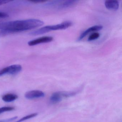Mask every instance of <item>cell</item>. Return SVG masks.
<instances>
[{"label": "cell", "mask_w": 122, "mask_h": 122, "mask_svg": "<svg viewBox=\"0 0 122 122\" xmlns=\"http://www.w3.org/2000/svg\"><path fill=\"white\" fill-rule=\"evenodd\" d=\"M44 25L37 19L15 20L0 23V37L8 35L37 28Z\"/></svg>", "instance_id": "1"}, {"label": "cell", "mask_w": 122, "mask_h": 122, "mask_svg": "<svg viewBox=\"0 0 122 122\" xmlns=\"http://www.w3.org/2000/svg\"><path fill=\"white\" fill-rule=\"evenodd\" d=\"M72 25V22L69 21H65L60 24L55 25L45 26L37 30L31 32L30 33V35L32 36L39 35L45 34L52 30H65L71 27Z\"/></svg>", "instance_id": "2"}, {"label": "cell", "mask_w": 122, "mask_h": 122, "mask_svg": "<svg viewBox=\"0 0 122 122\" xmlns=\"http://www.w3.org/2000/svg\"><path fill=\"white\" fill-rule=\"evenodd\" d=\"M22 66L14 65L5 67L0 70V77L5 75H14L17 74L22 71Z\"/></svg>", "instance_id": "3"}, {"label": "cell", "mask_w": 122, "mask_h": 122, "mask_svg": "<svg viewBox=\"0 0 122 122\" xmlns=\"http://www.w3.org/2000/svg\"><path fill=\"white\" fill-rule=\"evenodd\" d=\"M75 94V92H56L51 96L50 100L53 103H56L61 101L63 98L70 97L74 96Z\"/></svg>", "instance_id": "4"}, {"label": "cell", "mask_w": 122, "mask_h": 122, "mask_svg": "<svg viewBox=\"0 0 122 122\" xmlns=\"http://www.w3.org/2000/svg\"><path fill=\"white\" fill-rule=\"evenodd\" d=\"M53 39V38L50 36H44L29 41L28 45L30 46H34L41 43L50 42L52 41Z\"/></svg>", "instance_id": "5"}, {"label": "cell", "mask_w": 122, "mask_h": 122, "mask_svg": "<svg viewBox=\"0 0 122 122\" xmlns=\"http://www.w3.org/2000/svg\"><path fill=\"white\" fill-rule=\"evenodd\" d=\"M45 93L40 90H32L27 92L25 94V97L28 99L42 97L45 96Z\"/></svg>", "instance_id": "6"}, {"label": "cell", "mask_w": 122, "mask_h": 122, "mask_svg": "<svg viewBox=\"0 0 122 122\" xmlns=\"http://www.w3.org/2000/svg\"><path fill=\"white\" fill-rule=\"evenodd\" d=\"M103 26L101 25H94V26H92V27H91L89 28L88 29H87V30H86L85 31H84L81 34L80 36L78 37V41H80L81 40L90 33L101 30Z\"/></svg>", "instance_id": "7"}, {"label": "cell", "mask_w": 122, "mask_h": 122, "mask_svg": "<svg viewBox=\"0 0 122 122\" xmlns=\"http://www.w3.org/2000/svg\"><path fill=\"white\" fill-rule=\"evenodd\" d=\"M105 5L108 10L112 11H116L119 8V3L117 0H107L105 2Z\"/></svg>", "instance_id": "8"}, {"label": "cell", "mask_w": 122, "mask_h": 122, "mask_svg": "<svg viewBox=\"0 0 122 122\" xmlns=\"http://www.w3.org/2000/svg\"><path fill=\"white\" fill-rule=\"evenodd\" d=\"M18 98V96L14 94H7L4 95L2 97V99L3 101L7 102H12L17 100Z\"/></svg>", "instance_id": "9"}, {"label": "cell", "mask_w": 122, "mask_h": 122, "mask_svg": "<svg viewBox=\"0 0 122 122\" xmlns=\"http://www.w3.org/2000/svg\"><path fill=\"white\" fill-rule=\"evenodd\" d=\"M77 3V1L73 0H68L64 1V2L61 4L60 7L61 8H66L72 7L73 5H75Z\"/></svg>", "instance_id": "10"}, {"label": "cell", "mask_w": 122, "mask_h": 122, "mask_svg": "<svg viewBox=\"0 0 122 122\" xmlns=\"http://www.w3.org/2000/svg\"><path fill=\"white\" fill-rule=\"evenodd\" d=\"M37 115L38 113H32V114H30V115L26 116H25L22 118H20V119L18 120L16 122H22L23 121L26 120H28V119L37 116Z\"/></svg>", "instance_id": "11"}, {"label": "cell", "mask_w": 122, "mask_h": 122, "mask_svg": "<svg viewBox=\"0 0 122 122\" xmlns=\"http://www.w3.org/2000/svg\"><path fill=\"white\" fill-rule=\"evenodd\" d=\"M100 34L98 32H95L90 36L88 41H92L97 39L100 37Z\"/></svg>", "instance_id": "12"}, {"label": "cell", "mask_w": 122, "mask_h": 122, "mask_svg": "<svg viewBox=\"0 0 122 122\" xmlns=\"http://www.w3.org/2000/svg\"><path fill=\"white\" fill-rule=\"evenodd\" d=\"M15 109V108L13 107H3L0 108V114L7 111H11Z\"/></svg>", "instance_id": "13"}, {"label": "cell", "mask_w": 122, "mask_h": 122, "mask_svg": "<svg viewBox=\"0 0 122 122\" xmlns=\"http://www.w3.org/2000/svg\"><path fill=\"white\" fill-rule=\"evenodd\" d=\"M9 16V15L7 13L4 12H0V18H6Z\"/></svg>", "instance_id": "14"}, {"label": "cell", "mask_w": 122, "mask_h": 122, "mask_svg": "<svg viewBox=\"0 0 122 122\" xmlns=\"http://www.w3.org/2000/svg\"><path fill=\"white\" fill-rule=\"evenodd\" d=\"M47 1L46 0H30L29 2L33 3H38L46 2Z\"/></svg>", "instance_id": "15"}, {"label": "cell", "mask_w": 122, "mask_h": 122, "mask_svg": "<svg viewBox=\"0 0 122 122\" xmlns=\"http://www.w3.org/2000/svg\"><path fill=\"white\" fill-rule=\"evenodd\" d=\"M10 2V0H0V5L7 4Z\"/></svg>", "instance_id": "16"}]
</instances>
